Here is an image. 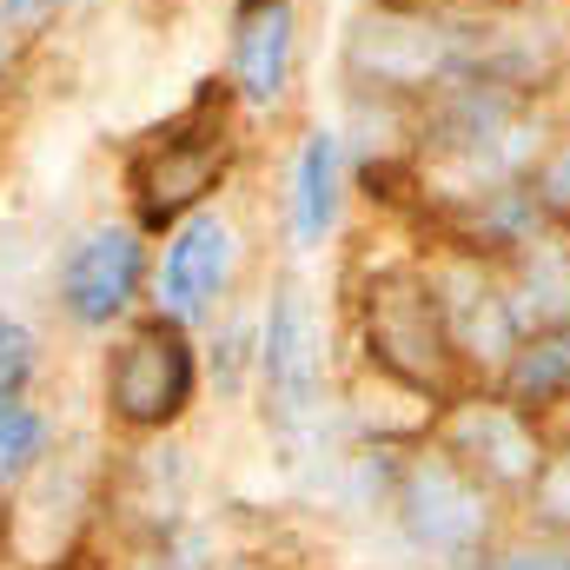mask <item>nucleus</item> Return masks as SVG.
I'll use <instances>...</instances> for the list:
<instances>
[{"mask_svg": "<svg viewBox=\"0 0 570 570\" xmlns=\"http://www.w3.org/2000/svg\"><path fill=\"white\" fill-rule=\"evenodd\" d=\"M498 399H511L518 412H531L538 425L564 419L570 405V325H538L518 338V352L504 358V372L491 379Z\"/></svg>", "mask_w": 570, "mask_h": 570, "instance_id": "10", "label": "nucleus"}, {"mask_svg": "<svg viewBox=\"0 0 570 570\" xmlns=\"http://www.w3.org/2000/svg\"><path fill=\"white\" fill-rule=\"evenodd\" d=\"M292 0H233V40H226V80L239 107H279L292 80Z\"/></svg>", "mask_w": 570, "mask_h": 570, "instance_id": "8", "label": "nucleus"}, {"mask_svg": "<svg viewBox=\"0 0 570 570\" xmlns=\"http://www.w3.org/2000/svg\"><path fill=\"white\" fill-rule=\"evenodd\" d=\"M7 7H40V0H7Z\"/></svg>", "mask_w": 570, "mask_h": 570, "instance_id": "17", "label": "nucleus"}, {"mask_svg": "<svg viewBox=\"0 0 570 570\" xmlns=\"http://www.w3.org/2000/svg\"><path fill=\"white\" fill-rule=\"evenodd\" d=\"M40 444H47V419L33 405H0V478L27 471L40 458Z\"/></svg>", "mask_w": 570, "mask_h": 570, "instance_id": "13", "label": "nucleus"}, {"mask_svg": "<svg viewBox=\"0 0 570 570\" xmlns=\"http://www.w3.org/2000/svg\"><path fill=\"white\" fill-rule=\"evenodd\" d=\"M60 570H100V564H94V558L80 551V558H67V564H60Z\"/></svg>", "mask_w": 570, "mask_h": 570, "instance_id": "16", "label": "nucleus"}, {"mask_svg": "<svg viewBox=\"0 0 570 570\" xmlns=\"http://www.w3.org/2000/svg\"><path fill=\"white\" fill-rule=\"evenodd\" d=\"M358 325H365V352L372 365L405 385L412 399L425 405H451L458 392H471V365L451 338V318H444V292L431 279L425 259H405V266H379L365 279L358 298Z\"/></svg>", "mask_w": 570, "mask_h": 570, "instance_id": "2", "label": "nucleus"}, {"mask_svg": "<svg viewBox=\"0 0 570 570\" xmlns=\"http://www.w3.org/2000/svg\"><path fill=\"white\" fill-rule=\"evenodd\" d=\"M478 570H570V544H524V551H491Z\"/></svg>", "mask_w": 570, "mask_h": 570, "instance_id": "15", "label": "nucleus"}, {"mask_svg": "<svg viewBox=\"0 0 570 570\" xmlns=\"http://www.w3.org/2000/svg\"><path fill=\"white\" fill-rule=\"evenodd\" d=\"M233 153H239V94L233 80H199V94L179 114L153 120L127 146V199L140 233L186 226L226 186Z\"/></svg>", "mask_w": 570, "mask_h": 570, "instance_id": "1", "label": "nucleus"}, {"mask_svg": "<svg viewBox=\"0 0 570 570\" xmlns=\"http://www.w3.org/2000/svg\"><path fill=\"white\" fill-rule=\"evenodd\" d=\"M399 524L438 564H484L498 531V491L431 444L399 471Z\"/></svg>", "mask_w": 570, "mask_h": 570, "instance_id": "3", "label": "nucleus"}, {"mask_svg": "<svg viewBox=\"0 0 570 570\" xmlns=\"http://www.w3.org/2000/svg\"><path fill=\"white\" fill-rule=\"evenodd\" d=\"M564 412H570V405H564Z\"/></svg>", "mask_w": 570, "mask_h": 570, "instance_id": "21", "label": "nucleus"}, {"mask_svg": "<svg viewBox=\"0 0 570 570\" xmlns=\"http://www.w3.org/2000/svg\"><path fill=\"white\" fill-rule=\"evenodd\" d=\"M504 7H511V0H504Z\"/></svg>", "mask_w": 570, "mask_h": 570, "instance_id": "20", "label": "nucleus"}, {"mask_svg": "<svg viewBox=\"0 0 570 570\" xmlns=\"http://www.w3.org/2000/svg\"><path fill=\"white\" fill-rule=\"evenodd\" d=\"M199 392V358H193V338L179 318L153 312L140 318L114 358H107V412L120 419L127 431H166L186 419Z\"/></svg>", "mask_w": 570, "mask_h": 570, "instance_id": "4", "label": "nucleus"}, {"mask_svg": "<svg viewBox=\"0 0 570 570\" xmlns=\"http://www.w3.org/2000/svg\"><path fill=\"white\" fill-rule=\"evenodd\" d=\"M233 273V233L213 213H193L186 226L166 233V259H159V312L193 325L213 312V298L226 292Z\"/></svg>", "mask_w": 570, "mask_h": 570, "instance_id": "9", "label": "nucleus"}, {"mask_svg": "<svg viewBox=\"0 0 570 570\" xmlns=\"http://www.w3.org/2000/svg\"><path fill=\"white\" fill-rule=\"evenodd\" d=\"M0 538H7V511H0Z\"/></svg>", "mask_w": 570, "mask_h": 570, "instance_id": "18", "label": "nucleus"}, {"mask_svg": "<svg viewBox=\"0 0 570 570\" xmlns=\"http://www.w3.org/2000/svg\"><path fill=\"white\" fill-rule=\"evenodd\" d=\"M524 511H531V524H538L551 544H570V438L551 444V458L538 464V478H531V491H524Z\"/></svg>", "mask_w": 570, "mask_h": 570, "instance_id": "12", "label": "nucleus"}, {"mask_svg": "<svg viewBox=\"0 0 570 570\" xmlns=\"http://www.w3.org/2000/svg\"><path fill=\"white\" fill-rule=\"evenodd\" d=\"M0 7H7V0H0Z\"/></svg>", "mask_w": 570, "mask_h": 570, "instance_id": "19", "label": "nucleus"}, {"mask_svg": "<svg viewBox=\"0 0 570 570\" xmlns=\"http://www.w3.org/2000/svg\"><path fill=\"white\" fill-rule=\"evenodd\" d=\"M431 444L438 451H451L478 484H491V491H531V478H538V464L551 458V438L544 425L531 419V412H518L511 399H498V392H458L438 419H431Z\"/></svg>", "mask_w": 570, "mask_h": 570, "instance_id": "5", "label": "nucleus"}, {"mask_svg": "<svg viewBox=\"0 0 570 570\" xmlns=\"http://www.w3.org/2000/svg\"><path fill=\"white\" fill-rule=\"evenodd\" d=\"M338 186H345V146H338V134H312L298 146V173H292V226L305 246H318L332 233Z\"/></svg>", "mask_w": 570, "mask_h": 570, "instance_id": "11", "label": "nucleus"}, {"mask_svg": "<svg viewBox=\"0 0 570 570\" xmlns=\"http://www.w3.org/2000/svg\"><path fill=\"white\" fill-rule=\"evenodd\" d=\"M146 279V246L134 226H100L87 233L73 253H67V273H60V298L80 325H114Z\"/></svg>", "mask_w": 570, "mask_h": 570, "instance_id": "6", "label": "nucleus"}, {"mask_svg": "<svg viewBox=\"0 0 570 570\" xmlns=\"http://www.w3.org/2000/svg\"><path fill=\"white\" fill-rule=\"evenodd\" d=\"M27 379H33V332L0 318V405H20Z\"/></svg>", "mask_w": 570, "mask_h": 570, "instance_id": "14", "label": "nucleus"}, {"mask_svg": "<svg viewBox=\"0 0 570 570\" xmlns=\"http://www.w3.org/2000/svg\"><path fill=\"white\" fill-rule=\"evenodd\" d=\"M259 372H266V405L285 431L305 425L318 405V338H312V305L298 285L273 292L266 312V345H259Z\"/></svg>", "mask_w": 570, "mask_h": 570, "instance_id": "7", "label": "nucleus"}]
</instances>
